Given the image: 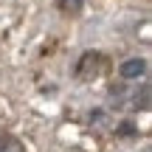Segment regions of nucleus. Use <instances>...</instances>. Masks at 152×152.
<instances>
[{
    "label": "nucleus",
    "mask_w": 152,
    "mask_h": 152,
    "mask_svg": "<svg viewBox=\"0 0 152 152\" xmlns=\"http://www.w3.org/2000/svg\"><path fill=\"white\" fill-rule=\"evenodd\" d=\"M147 73V62L144 59H127L124 65H121V76L124 79H138V76Z\"/></svg>",
    "instance_id": "obj_1"
},
{
    "label": "nucleus",
    "mask_w": 152,
    "mask_h": 152,
    "mask_svg": "<svg viewBox=\"0 0 152 152\" xmlns=\"http://www.w3.org/2000/svg\"><path fill=\"white\" fill-rule=\"evenodd\" d=\"M62 6H65V11H79L85 6V0H62Z\"/></svg>",
    "instance_id": "obj_2"
}]
</instances>
